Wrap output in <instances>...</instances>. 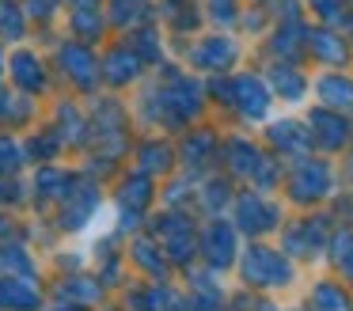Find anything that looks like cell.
Listing matches in <instances>:
<instances>
[{
	"label": "cell",
	"mask_w": 353,
	"mask_h": 311,
	"mask_svg": "<svg viewBox=\"0 0 353 311\" xmlns=\"http://www.w3.org/2000/svg\"><path fill=\"white\" fill-rule=\"evenodd\" d=\"M243 273H247V281H254V285L289 281V265H285V258H277L274 250H251V254H247Z\"/></svg>",
	"instance_id": "1"
},
{
	"label": "cell",
	"mask_w": 353,
	"mask_h": 311,
	"mask_svg": "<svg viewBox=\"0 0 353 311\" xmlns=\"http://www.w3.org/2000/svg\"><path fill=\"white\" fill-rule=\"evenodd\" d=\"M292 190H296V197H319L323 190H327V167L323 163H304L296 174V182H292Z\"/></svg>",
	"instance_id": "2"
},
{
	"label": "cell",
	"mask_w": 353,
	"mask_h": 311,
	"mask_svg": "<svg viewBox=\"0 0 353 311\" xmlns=\"http://www.w3.org/2000/svg\"><path fill=\"white\" fill-rule=\"evenodd\" d=\"M319 91H323V99H327V103H334V106H353V83L350 80L330 76V80L319 83Z\"/></svg>",
	"instance_id": "3"
},
{
	"label": "cell",
	"mask_w": 353,
	"mask_h": 311,
	"mask_svg": "<svg viewBox=\"0 0 353 311\" xmlns=\"http://www.w3.org/2000/svg\"><path fill=\"white\" fill-rule=\"evenodd\" d=\"M239 217H243V228H270V220H274V209H262L254 197H247L243 205H239Z\"/></svg>",
	"instance_id": "4"
},
{
	"label": "cell",
	"mask_w": 353,
	"mask_h": 311,
	"mask_svg": "<svg viewBox=\"0 0 353 311\" xmlns=\"http://www.w3.org/2000/svg\"><path fill=\"white\" fill-rule=\"evenodd\" d=\"M209 254H213L216 265H224L232 258V232L228 228H213L209 232Z\"/></svg>",
	"instance_id": "5"
},
{
	"label": "cell",
	"mask_w": 353,
	"mask_h": 311,
	"mask_svg": "<svg viewBox=\"0 0 353 311\" xmlns=\"http://www.w3.org/2000/svg\"><path fill=\"white\" fill-rule=\"evenodd\" d=\"M315 308L319 311H345V296L334 285H319L315 288Z\"/></svg>",
	"instance_id": "6"
}]
</instances>
